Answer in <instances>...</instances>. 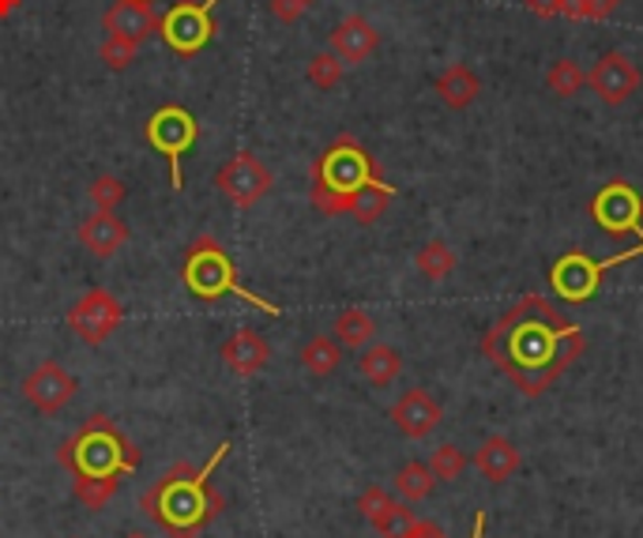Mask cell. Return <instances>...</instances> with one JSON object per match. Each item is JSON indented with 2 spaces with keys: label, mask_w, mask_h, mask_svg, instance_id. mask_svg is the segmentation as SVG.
<instances>
[{
  "label": "cell",
  "mask_w": 643,
  "mask_h": 538,
  "mask_svg": "<svg viewBox=\"0 0 643 538\" xmlns=\"http://www.w3.org/2000/svg\"><path fill=\"white\" fill-rule=\"evenodd\" d=\"M331 335L339 339L343 351H362L376 339V320L365 313V309H343L331 324Z\"/></svg>",
  "instance_id": "23"
},
{
  "label": "cell",
  "mask_w": 643,
  "mask_h": 538,
  "mask_svg": "<svg viewBox=\"0 0 643 538\" xmlns=\"http://www.w3.org/2000/svg\"><path fill=\"white\" fill-rule=\"evenodd\" d=\"M182 279H185V287L204 301L234 294V298L249 301L252 309H260V313L279 317V306H271V301H263L260 294H252V290L241 287L238 271H234V260L226 257V249L215 238H196L193 245H188L185 263H182Z\"/></svg>",
  "instance_id": "5"
},
{
  "label": "cell",
  "mask_w": 643,
  "mask_h": 538,
  "mask_svg": "<svg viewBox=\"0 0 643 538\" xmlns=\"http://www.w3.org/2000/svg\"><path fill=\"white\" fill-rule=\"evenodd\" d=\"M392 200H395V188L387 185V182H369V185H362L357 188L354 196H350V204H346V215L354 219L357 226H373L381 215L392 207Z\"/></svg>",
  "instance_id": "22"
},
{
  "label": "cell",
  "mask_w": 643,
  "mask_h": 538,
  "mask_svg": "<svg viewBox=\"0 0 643 538\" xmlns=\"http://www.w3.org/2000/svg\"><path fill=\"white\" fill-rule=\"evenodd\" d=\"M19 392H23V400L31 403L38 414H61L75 400L80 384H75V376L64 370L61 362H42L23 376Z\"/></svg>",
  "instance_id": "11"
},
{
  "label": "cell",
  "mask_w": 643,
  "mask_h": 538,
  "mask_svg": "<svg viewBox=\"0 0 643 538\" xmlns=\"http://www.w3.org/2000/svg\"><path fill=\"white\" fill-rule=\"evenodd\" d=\"M437 99L444 102L448 110H467L475 106L481 99V80L475 69L467 64H448L440 75H437Z\"/></svg>",
  "instance_id": "20"
},
{
  "label": "cell",
  "mask_w": 643,
  "mask_h": 538,
  "mask_svg": "<svg viewBox=\"0 0 643 538\" xmlns=\"http://www.w3.org/2000/svg\"><path fill=\"white\" fill-rule=\"evenodd\" d=\"M56 464L72 470V478H128L139 470V448L106 414H94L87 426L56 448Z\"/></svg>",
  "instance_id": "3"
},
{
  "label": "cell",
  "mask_w": 643,
  "mask_h": 538,
  "mask_svg": "<svg viewBox=\"0 0 643 538\" xmlns=\"http://www.w3.org/2000/svg\"><path fill=\"white\" fill-rule=\"evenodd\" d=\"M75 238H80V245L91 252L94 260H110V257H117V252L125 249L128 223L117 219L113 211H94V215H87V219L80 223Z\"/></svg>",
  "instance_id": "16"
},
{
  "label": "cell",
  "mask_w": 643,
  "mask_h": 538,
  "mask_svg": "<svg viewBox=\"0 0 643 538\" xmlns=\"http://www.w3.org/2000/svg\"><path fill=\"white\" fill-rule=\"evenodd\" d=\"M226 452H230V441H222V445L215 448L211 464H204L200 470H193L185 459L174 464L155 486L144 489L139 508H144L147 516H155V524L163 527L166 535L196 538L222 513V494L211 486V478H215V470L222 467Z\"/></svg>",
  "instance_id": "2"
},
{
  "label": "cell",
  "mask_w": 643,
  "mask_h": 538,
  "mask_svg": "<svg viewBox=\"0 0 643 538\" xmlns=\"http://www.w3.org/2000/svg\"><path fill=\"white\" fill-rule=\"evenodd\" d=\"M219 354H222L226 370H230L234 376H257L263 365L271 362L268 339H263L260 332H252V328H241V332H234L219 346Z\"/></svg>",
  "instance_id": "18"
},
{
  "label": "cell",
  "mask_w": 643,
  "mask_h": 538,
  "mask_svg": "<svg viewBox=\"0 0 643 538\" xmlns=\"http://www.w3.org/2000/svg\"><path fill=\"white\" fill-rule=\"evenodd\" d=\"M87 196H91V204L98 207V211H117L121 204H125V196H128V188L121 177H113V174H98L91 182L87 188Z\"/></svg>",
  "instance_id": "30"
},
{
  "label": "cell",
  "mask_w": 643,
  "mask_h": 538,
  "mask_svg": "<svg viewBox=\"0 0 643 538\" xmlns=\"http://www.w3.org/2000/svg\"><path fill=\"white\" fill-rule=\"evenodd\" d=\"M561 15L572 19V23H583L588 19V0H561Z\"/></svg>",
  "instance_id": "39"
},
{
  "label": "cell",
  "mask_w": 643,
  "mask_h": 538,
  "mask_svg": "<svg viewBox=\"0 0 643 538\" xmlns=\"http://www.w3.org/2000/svg\"><path fill=\"white\" fill-rule=\"evenodd\" d=\"M583 87H588L583 64L572 61V56H557L550 64V72H546V91H550L553 99H575Z\"/></svg>",
  "instance_id": "26"
},
{
  "label": "cell",
  "mask_w": 643,
  "mask_h": 538,
  "mask_svg": "<svg viewBox=\"0 0 643 538\" xmlns=\"http://www.w3.org/2000/svg\"><path fill=\"white\" fill-rule=\"evenodd\" d=\"M640 252H643V245H640V249L625 252V257H613V260H602V263L591 260V257H583V252H569V257H561L550 268V282H553V290L564 301H588L594 290H599V282H602V276H606V268H618V263L640 257Z\"/></svg>",
  "instance_id": "10"
},
{
  "label": "cell",
  "mask_w": 643,
  "mask_h": 538,
  "mask_svg": "<svg viewBox=\"0 0 643 538\" xmlns=\"http://www.w3.org/2000/svg\"><path fill=\"white\" fill-rule=\"evenodd\" d=\"M392 422H395V430L403 433V437H411V441H422V437H429L433 430L440 426V418H444V411H440V403L433 400L425 389H411V392H403L400 400L392 403Z\"/></svg>",
  "instance_id": "14"
},
{
  "label": "cell",
  "mask_w": 643,
  "mask_h": 538,
  "mask_svg": "<svg viewBox=\"0 0 643 538\" xmlns=\"http://www.w3.org/2000/svg\"><path fill=\"white\" fill-rule=\"evenodd\" d=\"M414 520H418V516L411 513V505H406V501H395L373 527H376V531H381L384 538H403V535L414 527Z\"/></svg>",
  "instance_id": "33"
},
{
  "label": "cell",
  "mask_w": 643,
  "mask_h": 538,
  "mask_svg": "<svg viewBox=\"0 0 643 538\" xmlns=\"http://www.w3.org/2000/svg\"><path fill=\"white\" fill-rule=\"evenodd\" d=\"M271 15L279 19V23H298L301 12H305V4L301 0H268Z\"/></svg>",
  "instance_id": "35"
},
{
  "label": "cell",
  "mask_w": 643,
  "mask_h": 538,
  "mask_svg": "<svg viewBox=\"0 0 643 538\" xmlns=\"http://www.w3.org/2000/svg\"><path fill=\"white\" fill-rule=\"evenodd\" d=\"M588 83L606 106H625V102L636 99V91H640V69L632 64L629 53L613 50L594 61V69L588 72Z\"/></svg>",
  "instance_id": "12"
},
{
  "label": "cell",
  "mask_w": 643,
  "mask_h": 538,
  "mask_svg": "<svg viewBox=\"0 0 643 538\" xmlns=\"http://www.w3.org/2000/svg\"><path fill=\"white\" fill-rule=\"evenodd\" d=\"M414 268H418V276H422V279H429V282H444V279H452V271L459 268L456 249H452L448 241H440V238L425 241L422 249L414 252Z\"/></svg>",
  "instance_id": "24"
},
{
  "label": "cell",
  "mask_w": 643,
  "mask_h": 538,
  "mask_svg": "<svg viewBox=\"0 0 643 538\" xmlns=\"http://www.w3.org/2000/svg\"><path fill=\"white\" fill-rule=\"evenodd\" d=\"M125 538H151V535H144V531H128Z\"/></svg>",
  "instance_id": "42"
},
{
  "label": "cell",
  "mask_w": 643,
  "mask_h": 538,
  "mask_svg": "<svg viewBox=\"0 0 643 538\" xmlns=\"http://www.w3.org/2000/svg\"><path fill=\"white\" fill-rule=\"evenodd\" d=\"M523 8L535 19H557L561 15V0H523Z\"/></svg>",
  "instance_id": "37"
},
{
  "label": "cell",
  "mask_w": 643,
  "mask_h": 538,
  "mask_svg": "<svg viewBox=\"0 0 643 538\" xmlns=\"http://www.w3.org/2000/svg\"><path fill=\"white\" fill-rule=\"evenodd\" d=\"M215 185H219V193L238 207V211H249V207H257L263 196L271 193L276 177H271V169L263 166L252 151H238V155L215 174Z\"/></svg>",
  "instance_id": "7"
},
{
  "label": "cell",
  "mask_w": 643,
  "mask_h": 538,
  "mask_svg": "<svg viewBox=\"0 0 643 538\" xmlns=\"http://www.w3.org/2000/svg\"><path fill=\"white\" fill-rule=\"evenodd\" d=\"M583 332L546 298H523L481 339V351L523 395L538 400L583 354Z\"/></svg>",
  "instance_id": "1"
},
{
  "label": "cell",
  "mask_w": 643,
  "mask_h": 538,
  "mask_svg": "<svg viewBox=\"0 0 643 538\" xmlns=\"http://www.w3.org/2000/svg\"><path fill=\"white\" fill-rule=\"evenodd\" d=\"M392 505H395V497L387 494L384 486H369V489H362V497H357V513H362L369 524L381 520V516H384Z\"/></svg>",
  "instance_id": "34"
},
{
  "label": "cell",
  "mask_w": 643,
  "mask_h": 538,
  "mask_svg": "<svg viewBox=\"0 0 643 538\" xmlns=\"http://www.w3.org/2000/svg\"><path fill=\"white\" fill-rule=\"evenodd\" d=\"M64 320H69V328L87 346H102L121 328V320H125V309H121V301L113 298L110 290L94 287L80 301H75Z\"/></svg>",
  "instance_id": "9"
},
{
  "label": "cell",
  "mask_w": 643,
  "mask_h": 538,
  "mask_svg": "<svg viewBox=\"0 0 643 538\" xmlns=\"http://www.w3.org/2000/svg\"><path fill=\"white\" fill-rule=\"evenodd\" d=\"M591 215L599 219L602 230H610V234H640L643 238V204H640V196L632 193V188L625 182H613L602 188L599 196H594V204H591Z\"/></svg>",
  "instance_id": "13"
},
{
  "label": "cell",
  "mask_w": 643,
  "mask_h": 538,
  "mask_svg": "<svg viewBox=\"0 0 643 538\" xmlns=\"http://www.w3.org/2000/svg\"><path fill=\"white\" fill-rule=\"evenodd\" d=\"M121 478H75V501L83 508H91V513H102L113 494H117Z\"/></svg>",
  "instance_id": "28"
},
{
  "label": "cell",
  "mask_w": 643,
  "mask_h": 538,
  "mask_svg": "<svg viewBox=\"0 0 643 538\" xmlns=\"http://www.w3.org/2000/svg\"><path fill=\"white\" fill-rule=\"evenodd\" d=\"M211 4L215 0H200V4L182 0V4H174L166 15H158V34L166 38L169 50L196 53V50H204V45L211 42V34H215Z\"/></svg>",
  "instance_id": "8"
},
{
  "label": "cell",
  "mask_w": 643,
  "mask_h": 538,
  "mask_svg": "<svg viewBox=\"0 0 643 538\" xmlns=\"http://www.w3.org/2000/svg\"><path fill=\"white\" fill-rule=\"evenodd\" d=\"M392 486H395V494H400L406 505H414V501H425V497L433 494L437 478H433L429 464H418V459H411V464H403L400 470H395Z\"/></svg>",
  "instance_id": "27"
},
{
  "label": "cell",
  "mask_w": 643,
  "mask_h": 538,
  "mask_svg": "<svg viewBox=\"0 0 643 538\" xmlns=\"http://www.w3.org/2000/svg\"><path fill=\"white\" fill-rule=\"evenodd\" d=\"M305 75H309V83H313V87H320V91H335L339 83H343V75H346V64L328 50V53L309 56Z\"/></svg>",
  "instance_id": "29"
},
{
  "label": "cell",
  "mask_w": 643,
  "mask_h": 538,
  "mask_svg": "<svg viewBox=\"0 0 643 538\" xmlns=\"http://www.w3.org/2000/svg\"><path fill=\"white\" fill-rule=\"evenodd\" d=\"M102 27H106V34L147 42L151 34H158V15L147 0H113L106 15H102Z\"/></svg>",
  "instance_id": "17"
},
{
  "label": "cell",
  "mask_w": 643,
  "mask_h": 538,
  "mask_svg": "<svg viewBox=\"0 0 643 538\" xmlns=\"http://www.w3.org/2000/svg\"><path fill=\"white\" fill-rule=\"evenodd\" d=\"M15 8H19V0H0V19H4V15H12Z\"/></svg>",
  "instance_id": "40"
},
{
  "label": "cell",
  "mask_w": 643,
  "mask_h": 538,
  "mask_svg": "<svg viewBox=\"0 0 643 538\" xmlns=\"http://www.w3.org/2000/svg\"><path fill=\"white\" fill-rule=\"evenodd\" d=\"M429 470L437 483H456L463 470H467V452L456 448V445H440L429 456Z\"/></svg>",
  "instance_id": "31"
},
{
  "label": "cell",
  "mask_w": 643,
  "mask_h": 538,
  "mask_svg": "<svg viewBox=\"0 0 643 538\" xmlns=\"http://www.w3.org/2000/svg\"><path fill=\"white\" fill-rule=\"evenodd\" d=\"M481 531H486V516H475V538H481Z\"/></svg>",
  "instance_id": "41"
},
{
  "label": "cell",
  "mask_w": 643,
  "mask_h": 538,
  "mask_svg": "<svg viewBox=\"0 0 643 538\" xmlns=\"http://www.w3.org/2000/svg\"><path fill=\"white\" fill-rule=\"evenodd\" d=\"M98 56L106 61V69L125 72L128 64L139 56V42H132V38H121V34H106V42H102Z\"/></svg>",
  "instance_id": "32"
},
{
  "label": "cell",
  "mask_w": 643,
  "mask_h": 538,
  "mask_svg": "<svg viewBox=\"0 0 643 538\" xmlns=\"http://www.w3.org/2000/svg\"><path fill=\"white\" fill-rule=\"evenodd\" d=\"M621 0H588V19H594V23H606L610 15H618Z\"/></svg>",
  "instance_id": "36"
},
{
  "label": "cell",
  "mask_w": 643,
  "mask_h": 538,
  "mask_svg": "<svg viewBox=\"0 0 643 538\" xmlns=\"http://www.w3.org/2000/svg\"><path fill=\"white\" fill-rule=\"evenodd\" d=\"M301 4H305V8H313V4H317V0H301Z\"/></svg>",
  "instance_id": "43"
},
{
  "label": "cell",
  "mask_w": 643,
  "mask_h": 538,
  "mask_svg": "<svg viewBox=\"0 0 643 538\" xmlns=\"http://www.w3.org/2000/svg\"><path fill=\"white\" fill-rule=\"evenodd\" d=\"M328 42H331V53L343 64H365L369 56L381 50V31L365 15H346L335 23Z\"/></svg>",
  "instance_id": "15"
},
{
  "label": "cell",
  "mask_w": 643,
  "mask_h": 538,
  "mask_svg": "<svg viewBox=\"0 0 643 538\" xmlns=\"http://www.w3.org/2000/svg\"><path fill=\"white\" fill-rule=\"evenodd\" d=\"M298 358H301V365H305V373L331 376L339 370V362H343V346H339L335 335H313V339H305Z\"/></svg>",
  "instance_id": "25"
},
{
  "label": "cell",
  "mask_w": 643,
  "mask_h": 538,
  "mask_svg": "<svg viewBox=\"0 0 643 538\" xmlns=\"http://www.w3.org/2000/svg\"><path fill=\"white\" fill-rule=\"evenodd\" d=\"M403 538H448V531H440V527L429 520H414V527Z\"/></svg>",
  "instance_id": "38"
},
{
  "label": "cell",
  "mask_w": 643,
  "mask_h": 538,
  "mask_svg": "<svg viewBox=\"0 0 643 538\" xmlns=\"http://www.w3.org/2000/svg\"><path fill=\"white\" fill-rule=\"evenodd\" d=\"M357 370H362V376L373 389H392L403 373V354L387 343H369L362 358H357Z\"/></svg>",
  "instance_id": "21"
},
{
  "label": "cell",
  "mask_w": 643,
  "mask_h": 538,
  "mask_svg": "<svg viewBox=\"0 0 643 538\" xmlns=\"http://www.w3.org/2000/svg\"><path fill=\"white\" fill-rule=\"evenodd\" d=\"M519 464H523V456H519V448L508 437H486L475 452V467L481 470V478L497 486L508 483L519 470Z\"/></svg>",
  "instance_id": "19"
},
{
  "label": "cell",
  "mask_w": 643,
  "mask_h": 538,
  "mask_svg": "<svg viewBox=\"0 0 643 538\" xmlns=\"http://www.w3.org/2000/svg\"><path fill=\"white\" fill-rule=\"evenodd\" d=\"M144 136H147L151 151H158V155H163L166 163H169V185L182 193V185H185L182 155L196 144V136H200V125H196V117L185 106H163V110L151 113Z\"/></svg>",
  "instance_id": "6"
},
{
  "label": "cell",
  "mask_w": 643,
  "mask_h": 538,
  "mask_svg": "<svg viewBox=\"0 0 643 538\" xmlns=\"http://www.w3.org/2000/svg\"><path fill=\"white\" fill-rule=\"evenodd\" d=\"M381 169L369 158V151L350 136H339L324 155L313 163V204L324 215H346L350 196L362 185L376 182Z\"/></svg>",
  "instance_id": "4"
}]
</instances>
